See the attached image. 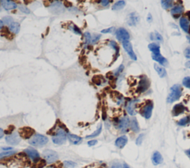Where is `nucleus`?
Returning a JSON list of instances; mask_svg holds the SVG:
<instances>
[{
    "label": "nucleus",
    "mask_w": 190,
    "mask_h": 168,
    "mask_svg": "<svg viewBox=\"0 0 190 168\" xmlns=\"http://www.w3.org/2000/svg\"><path fill=\"white\" fill-rule=\"evenodd\" d=\"M180 27H181L186 33L189 32V20L187 19V18H184V17H181V18H180Z\"/></svg>",
    "instance_id": "nucleus-23"
},
{
    "label": "nucleus",
    "mask_w": 190,
    "mask_h": 168,
    "mask_svg": "<svg viewBox=\"0 0 190 168\" xmlns=\"http://www.w3.org/2000/svg\"><path fill=\"white\" fill-rule=\"evenodd\" d=\"M124 69V65H120V67H119L118 68H117V71L115 72V76H118L119 74H120V73L123 72V70Z\"/></svg>",
    "instance_id": "nucleus-48"
},
{
    "label": "nucleus",
    "mask_w": 190,
    "mask_h": 168,
    "mask_svg": "<svg viewBox=\"0 0 190 168\" xmlns=\"http://www.w3.org/2000/svg\"><path fill=\"white\" fill-rule=\"evenodd\" d=\"M71 29L72 31H74V33H77V34H79V35H81V31H80V29L79 28V27H77V26L76 25H73L72 26V27H71Z\"/></svg>",
    "instance_id": "nucleus-44"
},
{
    "label": "nucleus",
    "mask_w": 190,
    "mask_h": 168,
    "mask_svg": "<svg viewBox=\"0 0 190 168\" xmlns=\"http://www.w3.org/2000/svg\"><path fill=\"white\" fill-rule=\"evenodd\" d=\"M152 109H153V103L152 102L149 101L146 105L144 106L143 108L142 109V115L145 119H150L152 116Z\"/></svg>",
    "instance_id": "nucleus-9"
},
{
    "label": "nucleus",
    "mask_w": 190,
    "mask_h": 168,
    "mask_svg": "<svg viewBox=\"0 0 190 168\" xmlns=\"http://www.w3.org/2000/svg\"><path fill=\"white\" fill-rule=\"evenodd\" d=\"M23 152L27 155L28 158H30L31 160H33V161H34V163H36L37 161H39L41 159V158H40V153H38L36 150L34 149V148H27V149L25 150Z\"/></svg>",
    "instance_id": "nucleus-7"
},
{
    "label": "nucleus",
    "mask_w": 190,
    "mask_h": 168,
    "mask_svg": "<svg viewBox=\"0 0 190 168\" xmlns=\"http://www.w3.org/2000/svg\"><path fill=\"white\" fill-rule=\"evenodd\" d=\"M182 94V88L179 85H173L170 88V93L167 97V102L168 103H173L175 101L178 100Z\"/></svg>",
    "instance_id": "nucleus-2"
},
{
    "label": "nucleus",
    "mask_w": 190,
    "mask_h": 168,
    "mask_svg": "<svg viewBox=\"0 0 190 168\" xmlns=\"http://www.w3.org/2000/svg\"><path fill=\"white\" fill-rule=\"evenodd\" d=\"M125 5H126L125 1H123V0H122V1H118V2H117L115 4H114V5L112 6V10H120V9L123 8L125 7Z\"/></svg>",
    "instance_id": "nucleus-29"
},
{
    "label": "nucleus",
    "mask_w": 190,
    "mask_h": 168,
    "mask_svg": "<svg viewBox=\"0 0 190 168\" xmlns=\"http://www.w3.org/2000/svg\"><path fill=\"white\" fill-rule=\"evenodd\" d=\"M16 12V10H14V11H12V13H14V14H15Z\"/></svg>",
    "instance_id": "nucleus-62"
},
{
    "label": "nucleus",
    "mask_w": 190,
    "mask_h": 168,
    "mask_svg": "<svg viewBox=\"0 0 190 168\" xmlns=\"http://www.w3.org/2000/svg\"><path fill=\"white\" fill-rule=\"evenodd\" d=\"M137 102H138V100H137V99H133V100H131L128 102L126 106V110L129 115H134L136 114L135 107L136 103Z\"/></svg>",
    "instance_id": "nucleus-15"
},
{
    "label": "nucleus",
    "mask_w": 190,
    "mask_h": 168,
    "mask_svg": "<svg viewBox=\"0 0 190 168\" xmlns=\"http://www.w3.org/2000/svg\"><path fill=\"white\" fill-rule=\"evenodd\" d=\"M13 21H14V19H13V18L11 16H5L2 19V22H3L4 24H5L6 25H10V24H12L13 22H14Z\"/></svg>",
    "instance_id": "nucleus-34"
},
{
    "label": "nucleus",
    "mask_w": 190,
    "mask_h": 168,
    "mask_svg": "<svg viewBox=\"0 0 190 168\" xmlns=\"http://www.w3.org/2000/svg\"><path fill=\"white\" fill-rule=\"evenodd\" d=\"M100 36H101V35H98V34H94V36L91 37V42L92 43H95L97 42L99 40V39L100 38Z\"/></svg>",
    "instance_id": "nucleus-46"
},
{
    "label": "nucleus",
    "mask_w": 190,
    "mask_h": 168,
    "mask_svg": "<svg viewBox=\"0 0 190 168\" xmlns=\"http://www.w3.org/2000/svg\"><path fill=\"white\" fill-rule=\"evenodd\" d=\"M147 21L149 22H152V16H151L150 14H149V16H148Z\"/></svg>",
    "instance_id": "nucleus-56"
},
{
    "label": "nucleus",
    "mask_w": 190,
    "mask_h": 168,
    "mask_svg": "<svg viewBox=\"0 0 190 168\" xmlns=\"http://www.w3.org/2000/svg\"><path fill=\"white\" fill-rule=\"evenodd\" d=\"M161 5L162 7L164 9L167 10V9H169L172 7L173 5V2L172 1H169V0H164V1H161Z\"/></svg>",
    "instance_id": "nucleus-31"
},
{
    "label": "nucleus",
    "mask_w": 190,
    "mask_h": 168,
    "mask_svg": "<svg viewBox=\"0 0 190 168\" xmlns=\"http://www.w3.org/2000/svg\"><path fill=\"white\" fill-rule=\"evenodd\" d=\"M149 81L146 79V77H144L141 80L140 84H139V87H138V91L142 93V92L146 91L149 87Z\"/></svg>",
    "instance_id": "nucleus-18"
},
{
    "label": "nucleus",
    "mask_w": 190,
    "mask_h": 168,
    "mask_svg": "<svg viewBox=\"0 0 190 168\" xmlns=\"http://www.w3.org/2000/svg\"><path fill=\"white\" fill-rule=\"evenodd\" d=\"M143 137H144L143 133H141V134H140V136L137 137V140H136V144H137V145H141V144H142V141H143Z\"/></svg>",
    "instance_id": "nucleus-43"
},
{
    "label": "nucleus",
    "mask_w": 190,
    "mask_h": 168,
    "mask_svg": "<svg viewBox=\"0 0 190 168\" xmlns=\"http://www.w3.org/2000/svg\"><path fill=\"white\" fill-rule=\"evenodd\" d=\"M0 3L2 5L4 9L6 10H14L18 7L16 3L14 1H10V0H1Z\"/></svg>",
    "instance_id": "nucleus-12"
},
{
    "label": "nucleus",
    "mask_w": 190,
    "mask_h": 168,
    "mask_svg": "<svg viewBox=\"0 0 190 168\" xmlns=\"http://www.w3.org/2000/svg\"><path fill=\"white\" fill-rule=\"evenodd\" d=\"M48 142V137H46L44 135L42 134H34L32 137L30 139V140L28 141L31 145L34 147H36V148H41V147L44 146Z\"/></svg>",
    "instance_id": "nucleus-1"
},
{
    "label": "nucleus",
    "mask_w": 190,
    "mask_h": 168,
    "mask_svg": "<svg viewBox=\"0 0 190 168\" xmlns=\"http://www.w3.org/2000/svg\"><path fill=\"white\" fill-rule=\"evenodd\" d=\"M85 38H86V43L88 44V43L91 42V35L88 32H86L84 33Z\"/></svg>",
    "instance_id": "nucleus-42"
},
{
    "label": "nucleus",
    "mask_w": 190,
    "mask_h": 168,
    "mask_svg": "<svg viewBox=\"0 0 190 168\" xmlns=\"http://www.w3.org/2000/svg\"><path fill=\"white\" fill-rule=\"evenodd\" d=\"M111 168H130L128 166V165L126 163L120 165V164H115L113 166L111 167Z\"/></svg>",
    "instance_id": "nucleus-41"
},
{
    "label": "nucleus",
    "mask_w": 190,
    "mask_h": 168,
    "mask_svg": "<svg viewBox=\"0 0 190 168\" xmlns=\"http://www.w3.org/2000/svg\"><path fill=\"white\" fill-rule=\"evenodd\" d=\"M59 128H60V127H59ZM52 135H53V136H52V141H53L54 144L61 145V144H65V141H66V132H65V130L62 129V128H60L59 130H57L55 132H54Z\"/></svg>",
    "instance_id": "nucleus-3"
},
{
    "label": "nucleus",
    "mask_w": 190,
    "mask_h": 168,
    "mask_svg": "<svg viewBox=\"0 0 190 168\" xmlns=\"http://www.w3.org/2000/svg\"><path fill=\"white\" fill-rule=\"evenodd\" d=\"M100 3H101V5H103V6H107V5L110 3V2L108 1V0H104V1H101Z\"/></svg>",
    "instance_id": "nucleus-52"
},
{
    "label": "nucleus",
    "mask_w": 190,
    "mask_h": 168,
    "mask_svg": "<svg viewBox=\"0 0 190 168\" xmlns=\"http://www.w3.org/2000/svg\"><path fill=\"white\" fill-rule=\"evenodd\" d=\"M102 128H103L102 124H99V127H97V129L94 131L93 133H91V135H88V136H86V139H91V138H94L98 136L99 134H100V132H102Z\"/></svg>",
    "instance_id": "nucleus-30"
},
{
    "label": "nucleus",
    "mask_w": 190,
    "mask_h": 168,
    "mask_svg": "<svg viewBox=\"0 0 190 168\" xmlns=\"http://www.w3.org/2000/svg\"><path fill=\"white\" fill-rule=\"evenodd\" d=\"M190 122V116H187V117H184L183 119H180L179 122H178V125L180 126H185L187 124H188Z\"/></svg>",
    "instance_id": "nucleus-32"
},
{
    "label": "nucleus",
    "mask_w": 190,
    "mask_h": 168,
    "mask_svg": "<svg viewBox=\"0 0 190 168\" xmlns=\"http://www.w3.org/2000/svg\"><path fill=\"white\" fill-rule=\"evenodd\" d=\"M184 55H185L186 58L187 59H190V48H187L184 51Z\"/></svg>",
    "instance_id": "nucleus-49"
},
{
    "label": "nucleus",
    "mask_w": 190,
    "mask_h": 168,
    "mask_svg": "<svg viewBox=\"0 0 190 168\" xmlns=\"http://www.w3.org/2000/svg\"><path fill=\"white\" fill-rule=\"evenodd\" d=\"M128 142V138L126 136H122L118 137L115 141V145L118 148H124L126 144Z\"/></svg>",
    "instance_id": "nucleus-19"
},
{
    "label": "nucleus",
    "mask_w": 190,
    "mask_h": 168,
    "mask_svg": "<svg viewBox=\"0 0 190 168\" xmlns=\"http://www.w3.org/2000/svg\"><path fill=\"white\" fill-rule=\"evenodd\" d=\"M43 156L45 161H46V163L49 164V165L54 163L59 158L58 153L57 152L49 149L45 150L43 153Z\"/></svg>",
    "instance_id": "nucleus-4"
},
{
    "label": "nucleus",
    "mask_w": 190,
    "mask_h": 168,
    "mask_svg": "<svg viewBox=\"0 0 190 168\" xmlns=\"http://www.w3.org/2000/svg\"><path fill=\"white\" fill-rule=\"evenodd\" d=\"M151 39L154 40V39H156V40H158L159 42H162L163 41V37L161 36V34L158 32L154 33V36H153L152 34H151Z\"/></svg>",
    "instance_id": "nucleus-35"
},
{
    "label": "nucleus",
    "mask_w": 190,
    "mask_h": 168,
    "mask_svg": "<svg viewBox=\"0 0 190 168\" xmlns=\"http://www.w3.org/2000/svg\"><path fill=\"white\" fill-rule=\"evenodd\" d=\"M130 126L132 130L134 132H137L140 130V127H139L138 122H137L136 118H133L130 122Z\"/></svg>",
    "instance_id": "nucleus-27"
},
{
    "label": "nucleus",
    "mask_w": 190,
    "mask_h": 168,
    "mask_svg": "<svg viewBox=\"0 0 190 168\" xmlns=\"http://www.w3.org/2000/svg\"><path fill=\"white\" fill-rule=\"evenodd\" d=\"M5 141L10 145H17L20 143L21 137L18 132H12L11 134L8 135L5 137Z\"/></svg>",
    "instance_id": "nucleus-6"
},
{
    "label": "nucleus",
    "mask_w": 190,
    "mask_h": 168,
    "mask_svg": "<svg viewBox=\"0 0 190 168\" xmlns=\"http://www.w3.org/2000/svg\"><path fill=\"white\" fill-rule=\"evenodd\" d=\"M14 130H15V126L9 125L8 127V129L5 130H4V132H5V134L10 135V134H11L13 132H14Z\"/></svg>",
    "instance_id": "nucleus-38"
},
{
    "label": "nucleus",
    "mask_w": 190,
    "mask_h": 168,
    "mask_svg": "<svg viewBox=\"0 0 190 168\" xmlns=\"http://www.w3.org/2000/svg\"><path fill=\"white\" fill-rule=\"evenodd\" d=\"M183 85L187 88L190 89V77L187 76L183 79Z\"/></svg>",
    "instance_id": "nucleus-39"
},
{
    "label": "nucleus",
    "mask_w": 190,
    "mask_h": 168,
    "mask_svg": "<svg viewBox=\"0 0 190 168\" xmlns=\"http://www.w3.org/2000/svg\"><path fill=\"white\" fill-rule=\"evenodd\" d=\"M183 12V8L181 5H178V6H175V8H173L171 10V15H173L174 16H178L181 14Z\"/></svg>",
    "instance_id": "nucleus-26"
},
{
    "label": "nucleus",
    "mask_w": 190,
    "mask_h": 168,
    "mask_svg": "<svg viewBox=\"0 0 190 168\" xmlns=\"http://www.w3.org/2000/svg\"><path fill=\"white\" fill-rule=\"evenodd\" d=\"M129 126H130V119L128 116H124L119 121L118 128L122 132H126Z\"/></svg>",
    "instance_id": "nucleus-11"
},
{
    "label": "nucleus",
    "mask_w": 190,
    "mask_h": 168,
    "mask_svg": "<svg viewBox=\"0 0 190 168\" xmlns=\"http://www.w3.org/2000/svg\"><path fill=\"white\" fill-rule=\"evenodd\" d=\"M109 45L111 46V48H113L115 51H116L117 55L118 56L119 55V47H118V45H117V44L115 41H111L110 42Z\"/></svg>",
    "instance_id": "nucleus-36"
},
{
    "label": "nucleus",
    "mask_w": 190,
    "mask_h": 168,
    "mask_svg": "<svg viewBox=\"0 0 190 168\" xmlns=\"http://www.w3.org/2000/svg\"><path fill=\"white\" fill-rule=\"evenodd\" d=\"M4 135H5V132H4L3 130L0 127V139H1L2 138H3Z\"/></svg>",
    "instance_id": "nucleus-55"
},
{
    "label": "nucleus",
    "mask_w": 190,
    "mask_h": 168,
    "mask_svg": "<svg viewBox=\"0 0 190 168\" xmlns=\"http://www.w3.org/2000/svg\"><path fill=\"white\" fill-rule=\"evenodd\" d=\"M93 82H94V83L96 84L97 85H101V80H100V79H99V76H94V78H93Z\"/></svg>",
    "instance_id": "nucleus-47"
},
{
    "label": "nucleus",
    "mask_w": 190,
    "mask_h": 168,
    "mask_svg": "<svg viewBox=\"0 0 190 168\" xmlns=\"http://www.w3.org/2000/svg\"><path fill=\"white\" fill-rule=\"evenodd\" d=\"M18 133L22 139H30L35 133V130L30 127H23L19 128L18 130Z\"/></svg>",
    "instance_id": "nucleus-5"
},
{
    "label": "nucleus",
    "mask_w": 190,
    "mask_h": 168,
    "mask_svg": "<svg viewBox=\"0 0 190 168\" xmlns=\"http://www.w3.org/2000/svg\"><path fill=\"white\" fill-rule=\"evenodd\" d=\"M116 37L119 41L123 42L124 41H128L129 38H130V35L125 28L120 27L116 31Z\"/></svg>",
    "instance_id": "nucleus-8"
},
{
    "label": "nucleus",
    "mask_w": 190,
    "mask_h": 168,
    "mask_svg": "<svg viewBox=\"0 0 190 168\" xmlns=\"http://www.w3.org/2000/svg\"><path fill=\"white\" fill-rule=\"evenodd\" d=\"M51 2H51V1H43V4H44V6L45 8L50 7Z\"/></svg>",
    "instance_id": "nucleus-51"
},
{
    "label": "nucleus",
    "mask_w": 190,
    "mask_h": 168,
    "mask_svg": "<svg viewBox=\"0 0 190 168\" xmlns=\"http://www.w3.org/2000/svg\"><path fill=\"white\" fill-rule=\"evenodd\" d=\"M140 22V16L136 12H133L130 14L128 16V20H127V23L128 25L134 26Z\"/></svg>",
    "instance_id": "nucleus-13"
},
{
    "label": "nucleus",
    "mask_w": 190,
    "mask_h": 168,
    "mask_svg": "<svg viewBox=\"0 0 190 168\" xmlns=\"http://www.w3.org/2000/svg\"><path fill=\"white\" fill-rule=\"evenodd\" d=\"M67 138L69 139L70 142L72 143L73 144H78L82 141V138L77 136V135L71 134V133H68L67 134Z\"/></svg>",
    "instance_id": "nucleus-21"
},
{
    "label": "nucleus",
    "mask_w": 190,
    "mask_h": 168,
    "mask_svg": "<svg viewBox=\"0 0 190 168\" xmlns=\"http://www.w3.org/2000/svg\"><path fill=\"white\" fill-rule=\"evenodd\" d=\"M154 70H156V72L158 73V74L159 75V76L161 78H164L166 76L167 73H166V70L164 68H162L160 65H157V64H154Z\"/></svg>",
    "instance_id": "nucleus-24"
},
{
    "label": "nucleus",
    "mask_w": 190,
    "mask_h": 168,
    "mask_svg": "<svg viewBox=\"0 0 190 168\" xmlns=\"http://www.w3.org/2000/svg\"><path fill=\"white\" fill-rule=\"evenodd\" d=\"M185 66L187 67V68H189V69H190V61H187V62H186Z\"/></svg>",
    "instance_id": "nucleus-57"
},
{
    "label": "nucleus",
    "mask_w": 190,
    "mask_h": 168,
    "mask_svg": "<svg viewBox=\"0 0 190 168\" xmlns=\"http://www.w3.org/2000/svg\"><path fill=\"white\" fill-rule=\"evenodd\" d=\"M64 5H65V7L69 8L71 7V6H72V3H71L70 2H68V1H65V2H64Z\"/></svg>",
    "instance_id": "nucleus-53"
},
{
    "label": "nucleus",
    "mask_w": 190,
    "mask_h": 168,
    "mask_svg": "<svg viewBox=\"0 0 190 168\" xmlns=\"http://www.w3.org/2000/svg\"><path fill=\"white\" fill-rule=\"evenodd\" d=\"M2 150L4 151H10V150H12L13 148L11 147H5V148H2Z\"/></svg>",
    "instance_id": "nucleus-54"
},
{
    "label": "nucleus",
    "mask_w": 190,
    "mask_h": 168,
    "mask_svg": "<svg viewBox=\"0 0 190 168\" xmlns=\"http://www.w3.org/2000/svg\"><path fill=\"white\" fill-rule=\"evenodd\" d=\"M152 163L154 165H161V163H163V156L158 151H155L152 155Z\"/></svg>",
    "instance_id": "nucleus-17"
},
{
    "label": "nucleus",
    "mask_w": 190,
    "mask_h": 168,
    "mask_svg": "<svg viewBox=\"0 0 190 168\" xmlns=\"http://www.w3.org/2000/svg\"><path fill=\"white\" fill-rule=\"evenodd\" d=\"M152 58L153 60L158 61V62L160 63L161 65H163V66L167 65V63H168L167 59H166L165 57H163L161 54H157V55L152 54Z\"/></svg>",
    "instance_id": "nucleus-20"
},
{
    "label": "nucleus",
    "mask_w": 190,
    "mask_h": 168,
    "mask_svg": "<svg viewBox=\"0 0 190 168\" xmlns=\"http://www.w3.org/2000/svg\"><path fill=\"white\" fill-rule=\"evenodd\" d=\"M16 153L15 150H10V151H4L2 153H0V160L4 159L5 158H8L10 156H13Z\"/></svg>",
    "instance_id": "nucleus-28"
},
{
    "label": "nucleus",
    "mask_w": 190,
    "mask_h": 168,
    "mask_svg": "<svg viewBox=\"0 0 190 168\" xmlns=\"http://www.w3.org/2000/svg\"><path fill=\"white\" fill-rule=\"evenodd\" d=\"M123 47L125 49V51H126V53L129 55V56L131 57L132 60H137V56L134 53L133 51V48H132V45L131 44V42L129 41H124L123 42Z\"/></svg>",
    "instance_id": "nucleus-10"
},
{
    "label": "nucleus",
    "mask_w": 190,
    "mask_h": 168,
    "mask_svg": "<svg viewBox=\"0 0 190 168\" xmlns=\"http://www.w3.org/2000/svg\"><path fill=\"white\" fill-rule=\"evenodd\" d=\"M3 25H4V23H3V22H2V20H0V30L2 29V27H3Z\"/></svg>",
    "instance_id": "nucleus-59"
},
{
    "label": "nucleus",
    "mask_w": 190,
    "mask_h": 168,
    "mask_svg": "<svg viewBox=\"0 0 190 168\" xmlns=\"http://www.w3.org/2000/svg\"><path fill=\"white\" fill-rule=\"evenodd\" d=\"M185 111L186 107H184L183 104H175V105L173 107L172 115H174V116H178V115L183 113Z\"/></svg>",
    "instance_id": "nucleus-16"
},
{
    "label": "nucleus",
    "mask_w": 190,
    "mask_h": 168,
    "mask_svg": "<svg viewBox=\"0 0 190 168\" xmlns=\"http://www.w3.org/2000/svg\"><path fill=\"white\" fill-rule=\"evenodd\" d=\"M187 39H188V41H189V43H190V36H187Z\"/></svg>",
    "instance_id": "nucleus-61"
},
{
    "label": "nucleus",
    "mask_w": 190,
    "mask_h": 168,
    "mask_svg": "<svg viewBox=\"0 0 190 168\" xmlns=\"http://www.w3.org/2000/svg\"><path fill=\"white\" fill-rule=\"evenodd\" d=\"M115 30V27H108L107 29H104V30H102L101 33H112Z\"/></svg>",
    "instance_id": "nucleus-45"
},
{
    "label": "nucleus",
    "mask_w": 190,
    "mask_h": 168,
    "mask_svg": "<svg viewBox=\"0 0 190 168\" xmlns=\"http://www.w3.org/2000/svg\"><path fill=\"white\" fill-rule=\"evenodd\" d=\"M18 8H19V10H20L22 13H24V14H29L30 13H31L29 9L27 8V7H25V6H24V5H19Z\"/></svg>",
    "instance_id": "nucleus-40"
},
{
    "label": "nucleus",
    "mask_w": 190,
    "mask_h": 168,
    "mask_svg": "<svg viewBox=\"0 0 190 168\" xmlns=\"http://www.w3.org/2000/svg\"><path fill=\"white\" fill-rule=\"evenodd\" d=\"M149 49L152 51V54L157 55L161 54V48L158 44H155V43H152V44H149Z\"/></svg>",
    "instance_id": "nucleus-25"
},
{
    "label": "nucleus",
    "mask_w": 190,
    "mask_h": 168,
    "mask_svg": "<svg viewBox=\"0 0 190 168\" xmlns=\"http://www.w3.org/2000/svg\"><path fill=\"white\" fill-rule=\"evenodd\" d=\"M33 1H24L25 5H30L31 3H32Z\"/></svg>",
    "instance_id": "nucleus-58"
},
{
    "label": "nucleus",
    "mask_w": 190,
    "mask_h": 168,
    "mask_svg": "<svg viewBox=\"0 0 190 168\" xmlns=\"http://www.w3.org/2000/svg\"><path fill=\"white\" fill-rule=\"evenodd\" d=\"M35 164V167H36V168H43V167L45 166V165H46V161H45L44 159H40V161H37L36 163H34Z\"/></svg>",
    "instance_id": "nucleus-37"
},
{
    "label": "nucleus",
    "mask_w": 190,
    "mask_h": 168,
    "mask_svg": "<svg viewBox=\"0 0 190 168\" xmlns=\"http://www.w3.org/2000/svg\"><path fill=\"white\" fill-rule=\"evenodd\" d=\"M97 144V140H91V141H89L88 142V146H94L95 144Z\"/></svg>",
    "instance_id": "nucleus-50"
},
{
    "label": "nucleus",
    "mask_w": 190,
    "mask_h": 168,
    "mask_svg": "<svg viewBox=\"0 0 190 168\" xmlns=\"http://www.w3.org/2000/svg\"><path fill=\"white\" fill-rule=\"evenodd\" d=\"M187 154H188V156H190V149H189V150H187Z\"/></svg>",
    "instance_id": "nucleus-60"
},
{
    "label": "nucleus",
    "mask_w": 190,
    "mask_h": 168,
    "mask_svg": "<svg viewBox=\"0 0 190 168\" xmlns=\"http://www.w3.org/2000/svg\"><path fill=\"white\" fill-rule=\"evenodd\" d=\"M63 165L67 168H74L77 166V164L71 161H65L63 162Z\"/></svg>",
    "instance_id": "nucleus-33"
},
{
    "label": "nucleus",
    "mask_w": 190,
    "mask_h": 168,
    "mask_svg": "<svg viewBox=\"0 0 190 168\" xmlns=\"http://www.w3.org/2000/svg\"><path fill=\"white\" fill-rule=\"evenodd\" d=\"M9 31L10 33H12L13 34H17L20 31V25L18 22H14L12 24H10L8 27Z\"/></svg>",
    "instance_id": "nucleus-22"
},
{
    "label": "nucleus",
    "mask_w": 190,
    "mask_h": 168,
    "mask_svg": "<svg viewBox=\"0 0 190 168\" xmlns=\"http://www.w3.org/2000/svg\"><path fill=\"white\" fill-rule=\"evenodd\" d=\"M0 33H1V36L5 37V39H7L9 41H12L13 39H14L15 37V35L13 34L12 33H10V31H9V29L8 27H2V29L0 30Z\"/></svg>",
    "instance_id": "nucleus-14"
}]
</instances>
